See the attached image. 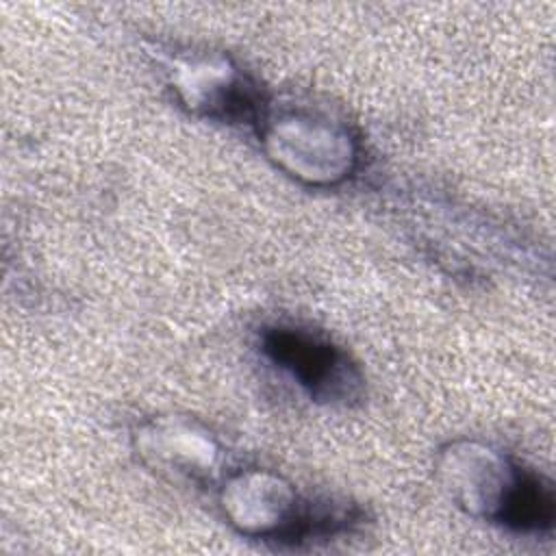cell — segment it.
<instances>
[{
	"label": "cell",
	"instance_id": "6da1fadb",
	"mask_svg": "<svg viewBox=\"0 0 556 556\" xmlns=\"http://www.w3.org/2000/svg\"><path fill=\"white\" fill-rule=\"evenodd\" d=\"M256 132L265 156L282 174L308 187L341 185L358 165V137L345 122L324 111L267 104Z\"/></svg>",
	"mask_w": 556,
	"mask_h": 556
},
{
	"label": "cell",
	"instance_id": "7a4b0ae2",
	"mask_svg": "<svg viewBox=\"0 0 556 556\" xmlns=\"http://www.w3.org/2000/svg\"><path fill=\"white\" fill-rule=\"evenodd\" d=\"M167 85L193 115L258 126L267 100L261 87L224 52H178L165 61Z\"/></svg>",
	"mask_w": 556,
	"mask_h": 556
},
{
	"label": "cell",
	"instance_id": "3957f363",
	"mask_svg": "<svg viewBox=\"0 0 556 556\" xmlns=\"http://www.w3.org/2000/svg\"><path fill=\"white\" fill-rule=\"evenodd\" d=\"M261 343L265 356L287 371L311 400L328 406H350L363 397L361 369L328 339L293 326H274L263 332Z\"/></svg>",
	"mask_w": 556,
	"mask_h": 556
},
{
	"label": "cell",
	"instance_id": "277c9868",
	"mask_svg": "<svg viewBox=\"0 0 556 556\" xmlns=\"http://www.w3.org/2000/svg\"><path fill=\"white\" fill-rule=\"evenodd\" d=\"M521 469L502 450L476 439L450 441L434 458V476L445 495L463 513L493 523Z\"/></svg>",
	"mask_w": 556,
	"mask_h": 556
},
{
	"label": "cell",
	"instance_id": "5b68a950",
	"mask_svg": "<svg viewBox=\"0 0 556 556\" xmlns=\"http://www.w3.org/2000/svg\"><path fill=\"white\" fill-rule=\"evenodd\" d=\"M139 460L169 482L206 484L222 467V443L208 426L189 415H154L132 430Z\"/></svg>",
	"mask_w": 556,
	"mask_h": 556
},
{
	"label": "cell",
	"instance_id": "8992f818",
	"mask_svg": "<svg viewBox=\"0 0 556 556\" xmlns=\"http://www.w3.org/2000/svg\"><path fill=\"white\" fill-rule=\"evenodd\" d=\"M217 504L239 534L291 543L306 497L285 476L254 467L230 473L217 491Z\"/></svg>",
	"mask_w": 556,
	"mask_h": 556
},
{
	"label": "cell",
	"instance_id": "52a82bcc",
	"mask_svg": "<svg viewBox=\"0 0 556 556\" xmlns=\"http://www.w3.org/2000/svg\"><path fill=\"white\" fill-rule=\"evenodd\" d=\"M556 517L554 489L541 476L521 469L495 523L515 532H545Z\"/></svg>",
	"mask_w": 556,
	"mask_h": 556
}]
</instances>
